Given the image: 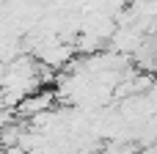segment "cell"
Segmentation results:
<instances>
[{"mask_svg": "<svg viewBox=\"0 0 157 154\" xmlns=\"http://www.w3.org/2000/svg\"><path fill=\"white\" fill-rule=\"evenodd\" d=\"M52 105V94L50 91H33V94H28L19 105H17V110L22 113V116H39V113H44L47 107Z\"/></svg>", "mask_w": 157, "mask_h": 154, "instance_id": "6da1fadb", "label": "cell"}]
</instances>
